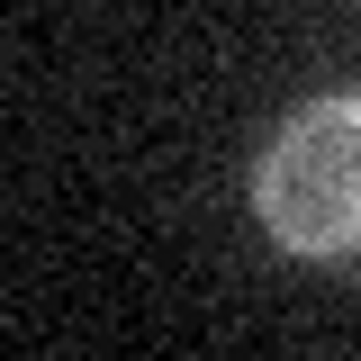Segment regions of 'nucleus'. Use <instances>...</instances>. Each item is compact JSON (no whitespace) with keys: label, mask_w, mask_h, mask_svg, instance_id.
<instances>
[{"label":"nucleus","mask_w":361,"mask_h":361,"mask_svg":"<svg viewBox=\"0 0 361 361\" xmlns=\"http://www.w3.org/2000/svg\"><path fill=\"white\" fill-rule=\"evenodd\" d=\"M253 217L271 226V244L316 262L361 253V90H334L271 135L253 172Z\"/></svg>","instance_id":"1"}]
</instances>
